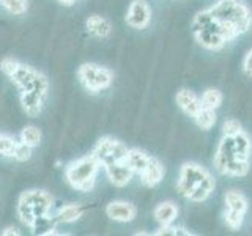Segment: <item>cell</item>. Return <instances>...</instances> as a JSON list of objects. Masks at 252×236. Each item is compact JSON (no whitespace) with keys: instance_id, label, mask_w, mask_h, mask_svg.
I'll list each match as a JSON object with an SVG mask.
<instances>
[{"instance_id":"6da1fadb","label":"cell","mask_w":252,"mask_h":236,"mask_svg":"<svg viewBox=\"0 0 252 236\" xmlns=\"http://www.w3.org/2000/svg\"><path fill=\"white\" fill-rule=\"evenodd\" d=\"M216 181L211 173L195 162H185L181 165L177 181V191L181 197L191 202H205L215 191Z\"/></svg>"},{"instance_id":"7a4b0ae2","label":"cell","mask_w":252,"mask_h":236,"mask_svg":"<svg viewBox=\"0 0 252 236\" xmlns=\"http://www.w3.org/2000/svg\"><path fill=\"white\" fill-rule=\"evenodd\" d=\"M208 10L233 39L246 33L252 26V13L241 0H219Z\"/></svg>"},{"instance_id":"3957f363","label":"cell","mask_w":252,"mask_h":236,"mask_svg":"<svg viewBox=\"0 0 252 236\" xmlns=\"http://www.w3.org/2000/svg\"><path fill=\"white\" fill-rule=\"evenodd\" d=\"M192 31L197 43L208 51H218L233 39L230 33L213 18L210 10H203L194 16Z\"/></svg>"},{"instance_id":"277c9868","label":"cell","mask_w":252,"mask_h":236,"mask_svg":"<svg viewBox=\"0 0 252 236\" xmlns=\"http://www.w3.org/2000/svg\"><path fill=\"white\" fill-rule=\"evenodd\" d=\"M213 162L220 175L246 177L249 172V159H244L236 151L233 136H222Z\"/></svg>"},{"instance_id":"5b68a950","label":"cell","mask_w":252,"mask_h":236,"mask_svg":"<svg viewBox=\"0 0 252 236\" xmlns=\"http://www.w3.org/2000/svg\"><path fill=\"white\" fill-rule=\"evenodd\" d=\"M99 167H101V164L94 159L93 154L84 156L81 159L74 161L73 164H69V167L66 169V173H65L66 181L71 184V187L76 189V191L89 192L94 186Z\"/></svg>"},{"instance_id":"8992f818","label":"cell","mask_w":252,"mask_h":236,"mask_svg":"<svg viewBox=\"0 0 252 236\" xmlns=\"http://www.w3.org/2000/svg\"><path fill=\"white\" fill-rule=\"evenodd\" d=\"M225 211H224V222L230 230H240L244 222V216L248 212V199L238 189H230L225 192L224 197Z\"/></svg>"},{"instance_id":"52a82bcc","label":"cell","mask_w":252,"mask_h":236,"mask_svg":"<svg viewBox=\"0 0 252 236\" xmlns=\"http://www.w3.org/2000/svg\"><path fill=\"white\" fill-rule=\"evenodd\" d=\"M79 79L87 90L93 93L109 88L114 82V73L104 66L93 65V63H85L77 71Z\"/></svg>"},{"instance_id":"ba28073f","label":"cell","mask_w":252,"mask_h":236,"mask_svg":"<svg viewBox=\"0 0 252 236\" xmlns=\"http://www.w3.org/2000/svg\"><path fill=\"white\" fill-rule=\"evenodd\" d=\"M126 153H128L126 145L112 137H102L92 151L93 157L102 165V167H106V165L112 162L123 161Z\"/></svg>"},{"instance_id":"9c48e42d","label":"cell","mask_w":252,"mask_h":236,"mask_svg":"<svg viewBox=\"0 0 252 236\" xmlns=\"http://www.w3.org/2000/svg\"><path fill=\"white\" fill-rule=\"evenodd\" d=\"M152 21V8L147 0H132L126 11V24L132 29L144 30Z\"/></svg>"},{"instance_id":"30bf717a","label":"cell","mask_w":252,"mask_h":236,"mask_svg":"<svg viewBox=\"0 0 252 236\" xmlns=\"http://www.w3.org/2000/svg\"><path fill=\"white\" fill-rule=\"evenodd\" d=\"M177 104L178 107L183 110V112L191 117L192 120L199 115V112L202 110V99L199 94H195L194 91L188 90V88H181L178 93H177Z\"/></svg>"},{"instance_id":"8fae6325","label":"cell","mask_w":252,"mask_h":236,"mask_svg":"<svg viewBox=\"0 0 252 236\" xmlns=\"http://www.w3.org/2000/svg\"><path fill=\"white\" fill-rule=\"evenodd\" d=\"M106 214L112 220H117V222H131V220H134V217H136L137 209L129 202L117 200V202H110L107 205Z\"/></svg>"},{"instance_id":"7c38bea8","label":"cell","mask_w":252,"mask_h":236,"mask_svg":"<svg viewBox=\"0 0 252 236\" xmlns=\"http://www.w3.org/2000/svg\"><path fill=\"white\" fill-rule=\"evenodd\" d=\"M21 199L32 205V208H33V212H35V217L49 214L51 206H52V197L47 192H43V191H29L26 194H22Z\"/></svg>"},{"instance_id":"4fadbf2b","label":"cell","mask_w":252,"mask_h":236,"mask_svg":"<svg viewBox=\"0 0 252 236\" xmlns=\"http://www.w3.org/2000/svg\"><path fill=\"white\" fill-rule=\"evenodd\" d=\"M104 169H106L107 178L110 179V183H112L114 186H117V187L126 186L134 177V173L131 172V169L123 161L112 162V164L106 165Z\"/></svg>"},{"instance_id":"5bb4252c","label":"cell","mask_w":252,"mask_h":236,"mask_svg":"<svg viewBox=\"0 0 252 236\" xmlns=\"http://www.w3.org/2000/svg\"><path fill=\"white\" fill-rule=\"evenodd\" d=\"M165 175V169L159 159L152 156L148 165L145 167V170L140 173V179H142V184L147 186V187H155L156 184H159L162 178Z\"/></svg>"},{"instance_id":"9a60e30c","label":"cell","mask_w":252,"mask_h":236,"mask_svg":"<svg viewBox=\"0 0 252 236\" xmlns=\"http://www.w3.org/2000/svg\"><path fill=\"white\" fill-rule=\"evenodd\" d=\"M150 159H152V154L145 153L144 149L131 148V149H128V153H126L123 162L131 169V172L134 173V175H140L148 165Z\"/></svg>"},{"instance_id":"2e32d148","label":"cell","mask_w":252,"mask_h":236,"mask_svg":"<svg viewBox=\"0 0 252 236\" xmlns=\"http://www.w3.org/2000/svg\"><path fill=\"white\" fill-rule=\"evenodd\" d=\"M153 216H155V220L161 227L173 224V220L178 217V206H177V203H173L170 200L159 203L155 208Z\"/></svg>"},{"instance_id":"e0dca14e","label":"cell","mask_w":252,"mask_h":236,"mask_svg":"<svg viewBox=\"0 0 252 236\" xmlns=\"http://www.w3.org/2000/svg\"><path fill=\"white\" fill-rule=\"evenodd\" d=\"M87 30L89 33L96 36V38H107L110 33H112V24H110L106 18L98 14H92L85 22Z\"/></svg>"},{"instance_id":"ac0fdd59","label":"cell","mask_w":252,"mask_h":236,"mask_svg":"<svg viewBox=\"0 0 252 236\" xmlns=\"http://www.w3.org/2000/svg\"><path fill=\"white\" fill-rule=\"evenodd\" d=\"M36 76V71L32 69L30 66L19 65V68L16 69V73L11 76L13 82L21 88V91H29L32 90V82Z\"/></svg>"},{"instance_id":"d6986e66","label":"cell","mask_w":252,"mask_h":236,"mask_svg":"<svg viewBox=\"0 0 252 236\" xmlns=\"http://www.w3.org/2000/svg\"><path fill=\"white\" fill-rule=\"evenodd\" d=\"M43 96H39L38 93L35 91H22V107L26 110V114L30 115V117H35L39 114V110H41V106H43Z\"/></svg>"},{"instance_id":"ffe728a7","label":"cell","mask_w":252,"mask_h":236,"mask_svg":"<svg viewBox=\"0 0 252 236\" xmlns=\"http://www.w3.org/2000/svg\"><path fill=\"white\" fill-rule=\"evenodd\" d=\"M57 222H59L57 219L49 217V214H46V216L35 217L33 224L30 227H32V230H33V233H36V235H52Z\"/></svg>"},{"instance_id":"44dd1931","label":"cell","mask_w":252,"mask_h":236,"mask_svg":"<svg viewBox=\"0 0 252 236\" xmlns=\"http://www.w3.org/2000/svg\"><path fill=\"white\" fill-rule=\"evenodd\" d=\"M84 214V208L77 203H71V205H65L57 214V220L59 222H74L79 217Z\"/></svg>"},{"instance_id":"7402d4cb","label":"cell","mask_w":252,"mask_h":236,"mask_svg":"<svg viewBox=\"0 0 252 236\" xmlns=\"http://www.w3.org/2000/svg\"><path fill=\"white\" fill-rule=\"evenodd\" d=\"M216 120H218L216 110L215 109H207V107H202L199 115L194 118V121L197 123V126H199L200 129H205V131L211 129L213 126L216 124Z\"/></svg>"},{"instance_id":"603a6c76","label":"cell","mask_w":252,"mask_h":236,"mask_svg":"<svg viewBox=\"0 0 252 236\" xmlns=\"http://www.w3.org/2000/svg\"><path fill=\"white\" fill-rule=\"evenodd\" d=\"M200 99H202V107L218 110L220 107V104H222L224 96L218 88H208V90H205L202 93Z\"/></svg>"},{"instance_id":"cb8c5ba5","label":"cell","mask_w":252,"mask_h":236,"mask_svg":"<svg viewBox=\"0 0 252 236\" xmlns=\"http://www.w3.org/2000/svg\"><path fill=\"white\" fill-rule=\"evenodd\" d=\"M21 140L24 144L30 145L32 148H35L39 145V142H41V131H39L36 126H26L21 132Z\"/></svg>"},{"instance_id":"d4e9b609","label":"cell","mask_w":252,"mask_h":236,"mask_svg":"<svg viewBox=\"0 0 252 236\" xmlns=\"http://www.w3.org/2000/svg\"><path fill=\"white\" fill-rule=\"evenodd\" d=\"M0 3H2V6L8 13L16 14V16L24 14L27 11V6H29L27 0H0Z\"/></svg>"},{"instance_id":"484cf974","label":"cell","mask_w":252,"mask_h":236,"mask_svg":"<svg viewBox=\"0 0 252 236\" xmlns=\"http://www.w3.org/2000/svg\"><path fill=\"white\" fill-rule=\"evenodd\" d=\"M18 214L21 217V220L26 225H32L35 220V212H33V208H32V205L27 203L26 200H19V205H18Z\"/></svg>"},{"instance_id":"4316f807","label":"cell","mask_w":252,"mask_h":236,"mask_svg":"<svg viewBox=\"0 0 252 236\" xmlns=\"http://www.w3.org/2000/svg\"><path fill=\"white\" fill-rule=\"evenodd\" d=\"M30 156H32V147L27 145V144H24V142H16V145H14V149H13V157L16 161H29L30 159Z\"/></svg>"},{"instance_id":"83f0119b","label":"cell","mask_w":252,"mask_h":236,"mask_svg":"<svg viewBox=\"0 0 252 236\" xmlns=\"http://www.w3.org/2000/svg\"><path fill=\"white\" fill-rule=\"evenodd\" d=\"M155 235H158V236H162V235H165V236H192V233L189 232L188 228H185V227H172V224L161 227Z\"/></svg>"},{"instance_id":"f1b7e54d","label":"cell","mask_w":252,"mask_h":236,"mask_svg":"<svg viewBox=\"0 0 252 236\" xmlns=\"http://www.w3.org/2000/svg\"><path fill=\"white\" fill-rule=\"evenodd\" d=\"M47 88H49V82H47V79L43 74L36 73L33 82H32V91H35L39 94V96L44 98L46 93H47Z\"/></svg>"},{"instance_id":"f546056e","label":"cell","mask_w":252,"mask_h":236,"mask_svg":"<svg viewBox=\"0 0 252 236\" xmlns=\"http://www.w3.org/2000/svg\"><path fill=\"white\" fill-rule=\"evenodd\" d=\"M243 131V126L238 120L230 118V120H225L222 124V136H236Z\"/></svg>"},{"instance_id":"4dcf8cb0","label":"cell","mask_w":252,"mask_h":236,"mask_svg":"<svg viewBox=\"0 0 252 236\" xmlns=\"http://www.w3.org/2000/svg\"><path fill=\"white\" fill-rule=\"evenodd\" d=\"M19 65H21L19 61H16V60L11 59V57H6V59H3L2 61H0V69H2L6 76H10V77H11V76L16 73V69L19 68Z\"/></svg>"},{"instance_id":"1f68e13d","label":"cell","mask_w":252,"mask_h":236,"mask_svg":"<svg viewBox=\"0 0 252 236\" xmlns=\"http://www.w3.org/2000/svg\"><path fill=\"white\" fill-rule=\"evenodd\" d=\"M14 145H16V142L11 137L0 136V154H3V156H13Z\"/></svg>"},{"instance_id":"d6a6232c","label":"cell","mask_w":252,"mask_h":236,"mask_svg":"<svg viewBox=\"0 0 252 236\" xmlns=\"http://www.w3.org/2000/svg\"><path fill=\"white\" fill-rule=\"evenodd\" d=\"M243 71L244 74L252 77V49H249L244 55V60H243Z\"/></svg>"},{"instance_id":"836d02e7","label":"cell","mask_w":252,"mask_h":236,"mask_svg":"<svg viewBox=\"0 0 252 236\" xmlns=\"http://www.w3.org/2000/svg\"><path fill=\"white\" fill-rule=\"evenodd\" d=\"M3 236H10V235H14V236H18L19 232H18V228H14V227H8L5 232H2Z\"/></svg>"},{"instance_id":"e575fe53","label":"cell","mask_w":252,"mask_h":236,"mask_svg":"<svg viewBox=\"0 0 252 236\" xmlns=\"http://www.w3.org/2000/svg\"><path fill=\"white\" fill-rule=\"evenodd\" d=\"M60 3H63V5H66V6H69V5H73V3H76V0H59Z\"/></svg>"}]
</instances>
